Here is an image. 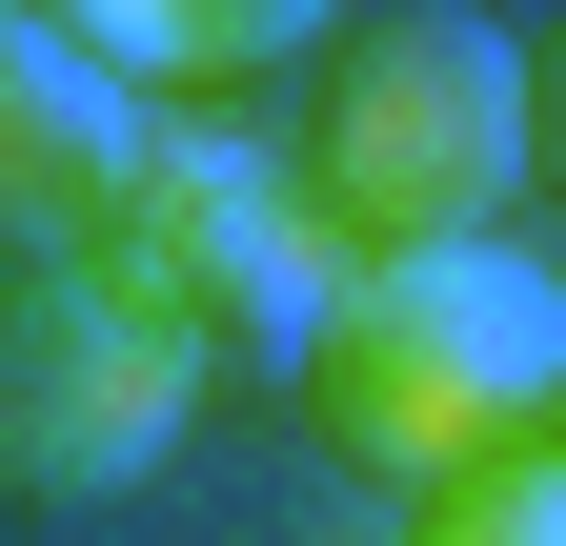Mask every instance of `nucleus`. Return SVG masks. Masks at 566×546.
Here are the masks:
<instances>
[{"mask_svg": "<svg viewBox=\"0 0 566 546\" xmlns=\"http://www.w3.org/2000/svg\"><path fill=\"white\" fill-rule=\"evenodd\" d=\"M304 445H344L365 486H465L566 426V284L526 243H405V263H344L324 345H304Z\"/></svg>", "mask_w": 566, "mask_h": 546, "instance_id": "f257e3e1", "label": "nucleus"}, {"mask_svg": "<svg viewBox=\"0 0 566 546\" xmlns=\"http://www.w3.org/2000/svg\"><path fill=\"white\" fill-rule=\"evenodd\" d=\"M82 263L163 324L202 385H304L324 304H344V243H324L304 162L243 143V122H142V162H122V202L82 223Z\"/></svg>", "mask_w": 566, "mask_h": 546, "instance_id": "f03ea898", "label": "nucleus"}, {"mask_svg": "<svg viewBox=\"0 0 566 546\" xmlns=\"http://www.w3.org/2000/svg\"><path fill=\"white\" fill-rule=\"evenodd\" d=\"M304 202L344 263H405V243H506V182H526V61L465 21V0H385L344 21L324 102H304Z\"/></svg>", "mask_w": 566, "mask_h": 546, "instance_id": "7ed1b4c3", "label": "nucleus"}, {"mask_svg": "<svg viewBox=\"0 0 566 546\" xmlns=\"http://www.w3.org/2000/svg\"><path fill=\"white\" fill-rule=\"evenodd\" d=\"M182 405H202V365L142 324L82 243H41V263H0V506H122L142 465L182 445Z\"/></svg>", "mask_w": 566, "mask_h": 546, "instance_id": "20e7f679", "label": "nucleus"}, {"mask_svg": "<svg viewBox=\"0 0 566 546\" xmlns=\"http://www.w3.org/2000/svg\"><path fill=\"white\" fill-rule=\"evenodd\" d=\"M122 162H142V82L102 41H61L41 0H0V263L82 243L122 202Z\"/></svg>", "mask_w": 566, "mask_h": 546, "instance_id": "39448f33", "label": "nucleus"}, {"mask_svg": "<svg viewBox=\"0 0 566 546\" xmlns=\"http://www.w3.org/2000/svg\"><path fill=\"white\" fill-rule=\"evenodd\" d=\"M41 21H61V41H102L122 82L163 102V82H263V61H304L344 0H41Z\"/></svg>", "mask_w": 566, "mask_h": 546, "instance_id": "423d86ee", "label": "nucleus"}, {"mask_svg": "<svg viewBox=\"0 0 566 546\" xmlns=\"http://www.w3.org/2000/svg\"><path fill=\"white\" fill-rule=\"evenodd\" d=\"M405 546H566V445H506V465H465V486H424Z\"/></svg>", "mask_w": 566, "mask_h": 546, "instance_id": "0eeeda50", "label": "nucleus"}, {"mask_svg": "<svg viewBox=\"0 0 566 546\" xmlns=\"http://www.w3.org/2000/svg\"><path fill=\"white\" fill-rule=\"evenodd\" d=\"M526 182H546V202H566V21H546V41H526Z\"/></svg>", "mask_w": 566, "mask_h": 546, "instance_id": "6e6552de", "label": "nucleus"}]
</instances>
